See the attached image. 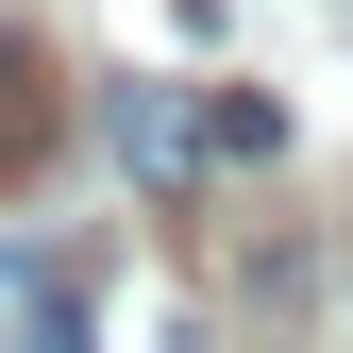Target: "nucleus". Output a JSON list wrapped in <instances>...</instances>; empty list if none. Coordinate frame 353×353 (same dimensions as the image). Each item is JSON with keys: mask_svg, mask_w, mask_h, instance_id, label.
<instances>
[{"mask_svg": "<svg viewBox=\"0 0 353 353\" xmlns=\"http://www.w3.org/2000/svg\"><path fill=\"white\" fill-rule=\"evenodd\" d=\"M118 152H135V185H152V202H202V168H219V135L168 101V84H118Z\"/></svg>", "mask_w": 353, "mask_h": 353, "instance_id": "nucleus-1", "label": "nucleus"}, {"mask_svg": "<svg viewBox=\"0 0 353 353\" xmlns=\"http://www.w3.org/2000/svg\"><path fill=\"white\" fill-rule=\"evenodd\" d=\"M0 336H34V353L84 336V270L68 252H0Z\"/></svg>", "mask_w": 353, "mask_h": 353, "instance_id": "nucleus-2", "label": "nucleus"}, {"mask_svg": "<svg viewBox=\"0 0 353 353\" xmlns=\"http://www.w3.org/2000/svg\"><path fill=\"white\" fill-rule=\"evenodd\" d=\"M202 135L236 152V168H270V152H286V118H270V101H202Z\"/></svg>", "mask_w": 353, "mask_h": 353, "instance_id": "nucleus-3", "label": "nucleus"}]
</instances>
